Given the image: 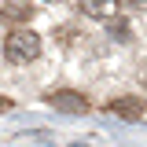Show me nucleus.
I'll list each match as a JSON object with an SVG mask.
<instances>
[{"mask_svg": "<svg viewBox=\"0 0 147 147\" xmlns=\"http://www.w3.org/2000/svg\"><path fill=\"white\" fill-rule=\"evenodd\" d=\"M4 55H7V63H33L37 55H40V37L33 30H11L7 40H4Z\"/></svg>", "mask_w": 147, "mask_h": 147, "instance_id": "nucleus-1", "label": "nucleus"}, {"mask_svg": "<svg viewBox=\"0 0 147 147\" xmlns=\"http://www.w3.org/2000/svg\"><path fill=\"white\" fill-rule=\"evenodd\" d=\"M48 103L52 107H59V110H66V114H85L88 110V99L81 96V92H48Z\"/></svg>", "mask_w": 147, "mask_h": 147, "instance_id": "nucleus-2", "label": "nucleus"}, {"mask_svg": "<svg viewBox=\"0 0 147 147\" xmlns=\"http://www.w3.org/2000/svg\"><path fill=\"white\" fill-rule=\"evenodd\" d=\"M110 114H118V118H125V121H140V114H144V99H136V96H121V99L110 103Z\"/></svg>", "mask_w": 147, "mask_h": 147, "instance_id": "nucleus-3", "label": "nucleus"}, {"mask_svg": "<svg viewBox=\"0 0 147 147\" xmlns=\"http://www.w3.org/2000/svg\"><path fill=\"white\" fill-rule=\"evenodd\" d=\"M81 7H85V15H92V18H114L118 0H81Z\"/></svg>", "mask_w": 147, "mask_h": 147, "instance_id": "nucleus-4", "label": "nucleus"}, {"mask_svg": "<svg viewBox=\"0 0 147 147\" xmlns=\"http://www.w3.org/2000/svg\"><path fill=\"white\" fill-rule=\"evenodd\" d=\"M110 33H114V37H129V30H125V26H121V18H118V22L110 26Z\"/></svg>", "mask_w": 147, "mask_h": 147, "instance_id": "nucleus-5", "label": "nucleus"}, {"mask_svg": "<svg viewBox=\"0 0 147 147\" xmlns=\"http://www.w3.org/2000/svg\"><path fill=\"white\" fill-rule=\"evenodd\" d=\"M121 4H129V7H136V11H147V0H121Z\"/></svg>", "mask_w": 147, "mask_h": 147, "instance_id": "nucleus-6", "label": "nucleus"}, {"mask_svg": "<svg viewBox=\"0 0 147 147\" xmlns=\"http://www.w3.org/2000/svg\"><path fill=\"white\" fill-rule=\"evenodd\" d=\"M7 107H11V103H7V99H4V96H0V114H4V110H7Z\"/></svg>", "mask_w": 147, "mask_h": 147, "instance_id": "nucleus-7", "label": "nucleus"}, {"mask_svg": "<svg viewBox=\"0 0 147 147\" xmlns=\"http://www.w3.org/2000/svg\"><path fill=\"white\" fill-rule=\"evenodd\" d=\"M144 81H147V70H144Z\"/></svg>", "mask_w": 147, "mask_h": 147, "instance_id": "nucleus-8", "label": "nucleus"}]
</instances>
